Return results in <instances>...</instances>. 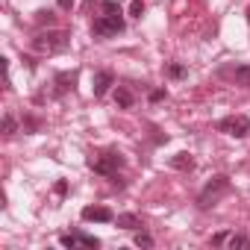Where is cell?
<instances>
[{
    "label": "cell",
    "mask_w": 250,
    "mask_h": 250,
    "mask_svg": "<svg viewBox=\"0 0 250 250\" xmlns=\"http://www.w3.org/2000/svg\"><path fill=\"white\" fill-rule=\"evenodd\" d=\"M168 77H171V80H183V77H186V65L171 62V65H168Z\"/></svg>",
    "instance_id": "obj_14"
},
{
    "label": "cell",
    "mask_w": 250,
    "mask_h": 250,
    "mask_svg": "<svg viewBox=\"0 0 250 250\" xmlns=\"http://www.w3.org/2000/svg\"><path fill=\"white\" fill-rule=\"evenodd\" d=\"M171 165H174L177 171H191V168H194V159H191V153H177V156L171 159Z\"/></svg>",
    "instance_id": "obj_9"
},
{
    "label": "cell",
    "mask_w": 250,
    "mask_h": 250,
    "mask_svg": "<svg viewBox=\"0 0 250 250\" xmlns=\"http://www.w3.org/2000/svg\"><path fill=\"white\" fill-rule=\"evenodd\" d=\"M130 15L133 18H142L145 15V0H133V3H130Z\"/></svg>",
    "instance_id": "obj_16"
},
{
    "label": "cell",
    "mask_w": 250,
    "mask_h": 250,
    "mask_svg": "<svg viewBox=\"0 0 250 250\" xmlns=\"http://www.w3.org/2000/svg\"><path fill=\"white\" fill-rule=\"evenodd\" d=\"M77 241H80L83 247H100V241H97V238H91V235H83V232L77 235Z\"/></svg>",
    "instance_id": "obj_17"
},
{
    "label": "cell",
    "mask_w": 250,
    "mask_h": 250,
    "mask_svg": "<svg viewBox=\"0 0 250 250\" xmlns=\"http://www.w3.org/2000/svg\"><path fill=\"white\" fill-rule=\"evenodd\" d=\"M100 9H103V15H121V6L115 3V0H103Z\"/></svg>",
    "instance_id": "obj_15"
},
{
    "label": "cell",
    "mask_w": 250,
    "mask_h": 250,
    "mask_svg": "<svg viewBox=\"0 0 250 250\" xmlns=\"http://www.w3.org/2000/svg\"><path fill=\"white\" fill-rule=\"evenodd\" d=\"M232 77H235V83H238V85H244V88H250V65H238Z\"/></svg>",
    "instance_id": "obj_12"
},
{
    "label": "cell",
    "mask_w": 250,
    "mask_h": 250,
    "mask_svg": "<svg viewBox=\"0 0 250 250\" xmlns=\"http://www.w3.org/2000/svg\"><path fill=\"white\" fill-rule=\"evenodd\" d=\"M115 224H118L121 229H139V227H142V221H139L136 215H130V212H127V215H118Z\"/></svg>",
    "instance_id": "obj_11"
},
{
    "label": "cell",
    "mask_w": 250,
    "mask_h": 250,
    "mask_svg": "<svg viewBox=\"0 0 250 250\" xmlns=\"http://www.w3.org/2000/svg\"><path fill=\"white\" fill-rule=\"evenodd\" d=\"M3 133H6V136H15V118H12V115L3 118Z\"/></svg>",
    "instance_id": "obj_19"
},
{
    "label": "cell",
    "mask_w": 250,
    "mask_h": 250,
    "mask_svg": "<svg viewBox=\"0 0 250 250\" xmlns=\"http://www.w3.org/2000/svg\"><path fill=\"white\" fill-rule=\"evenodd\" d=\"M59 241H62V247H77V244H80V241H77V235H62Z\"/></svg>",
    "instance_id": "obj_21"
},
{
    "label": "cell",
    "mask_w": 250,
    "mask_h": 250,
    "mask_svg": "<svg viewBox=\"0 0 250 250\" xmlns=\"http://www.w3.org/2000/svg\"><path fill=\"white\" fill-rule=\"evenodd\" d=\"M227 238H229V232H218V235H212V244L221 247V244H227Z\"/></svg>",
    "instance_id": "obj_20"
},
{
    "label": "cell",
    "mask_w": 250,
    "mask_h": 250,
    "mask_svg": "<svg viewBox=\"0 0 250 250\" xmlns=\"http://www.w3.org/2000/svg\"><path fill=\"white\" fill-rule=\"evenodd\" d=\"M83 221H97V224H109L115 221V215L106 209V206H85L83 209Z\"/></svg>",
    "instance_id": "obj_6"
},
{
    "label": "cell",
    "mask_w": 250,
    "mask_h": 250,
    "mask_svg": "<svg viewBox=\"0 0 250 250\" xmlns=\"http://www.w3.org/2000/svg\"><path fill=\"white\" fill-rule=\"evenodd\" d=\"M68 44H71V33H65V30H47V33H39L33 39V47L39 53H59Z\"/></svg>",
    "instance_id": "obj_1"
},
{
    "label": "cell",
    "mask_w": 250,
    "mask_h": 250,
    "mask_svg": "<svg viewBox=\"0 0 250 250\" xmlns=\"http://www.w3.org/2000/svg\"><path fill=\"white\" fill-rule=\"evenodd\" d=\"M247 15H250V9H247Z\"/></svg>",
    "instance_id": "obj_25"
},
{
    "label": "cell",
    "mask_w": 250,
    "mask_h": 250,
    "mask_svg": "<svg viewBox=\"0 0 250 250\" xmlns=\"http://www.w3.org/2000/svg\"><path fill=\"white\" fill-rule=\"evenodd\" d=\"M59 3V9H65V12H71V6H74V0H56Z\"/></svg>",
    "instance_id": "obj_23"
},
{
    "label": "cell",
    "mask_w": 250,
    "mask_h": 250,
    "mask_svg": "<svg viewBox=\"0 0 250 250\" xmlns=\"http://www.w3.org/2000/svg\"><path fill=\"white\" fill-rule=\"evenodd\" d=\"M109 85H115V77H112V71H100L97 77H94V97H103L106 91H109Z\"/></svg>",
    "instance_id": "obj_7"
},
{
    "label": "cell",
    "mask_w": 250,
    "mask_h": 250,
    "mask_svg": "<svg viewBox=\"0 0 250 250\" xmlns=\"http://www.w3.org/2000/svg\"><path fill=\"white\" fill-rule=\"evenodd\" d=\"M224 194H229V177H224V174H218V177H212L209 183H206V188L200 191V197H197V206L200 209H209V206H215Z\"/></svg>",
    "instance_id": "obj_2"
},
{
    "label": "cell",
    "mask_w": 250,
    "mask_h": 250,
    "mask_svg": "<svg viewBox=\"0 0 250 250\" xmlns=\"http://www.w3.org/2000/svg\"><path fill=\"white\" fill-rule=\"evenodd\" d=\"M133 100H136V97H133V91H130V88H124V85H121V88H115V103H118L121 109H130V106H133Z\"/></svg>",
    "instance_id": "obj_8"
},
{
    "label": "cell",
    "mask_w": 250,
    "mask_h": 250,
    "mask_svg": "<svg viewBox=\"0 0 250 250\" xmlns=\"http://www.w3.org/2000/svg\"><path fill=\"white\" fill-rule=\"evenodd\" d=\"M53 21H56V15H53L50 9H39V12H36V24H39V27H44V24L53 27Z\"/></svg>",
    "instance_id": "obj_13"
},
{
    "label": "cell",
    "mask_w": 250,
    "mask_h": 250,
    "mask_svg": "<svg viewBox=\"0 0 250 250\" xmlns=\"http://www.w3.org/2000/svg\"><path fill=\"white\" fill-rule=\"evenodd\" d=\"M227 247H229V250H247V247H250V235H235V232H229Z\"/></svg>",
    "instance_id": "obj_10"
},
{
    "label": "cell",
    "mask_w": 250,
    "mask_h": 250,
    "mask_svg": "<svg viewBox=\"0 0 250 250\" xmlns=\"http://www.w3.org/2000/svg\"><path fill=\"white\" fill-rule=\"evenodd\" d=\"M88 165H91V171H97V174H103V177H115L118 168L124 165V159H121L118 153H100V156H91Z\"/></svg>",
    "instance_id": "obj_4"
},
{
    "label": "cell",
    "mask_w": 250,
    "mask_h": 250,
    "mask_svg": "<svg viewBox=\"0 0 250 250\" xmlns=\"http://www.w3.org/2000/svg\"><path fill=\"white\" fill-rule=\"evenodd\" d=\"M65 191H68V183H65V180H59V183H56V194H65Z\"/></svg>",
    "instance_id": "obj_24"
},
{
    "label": "cell",
    "mask_w": 250,
    "mask_h": 250,
    "mask_svg": "<svg viewBox=\"0 0 250 250\" xmlns=\"http://www.w3.org/2000/svg\"><path fill=\"white\" fill-rule=\"evenodd\" d=\"M218 130L227 133V136H232V139H244V136L250 133V118H244V115H229V118H224V121L218 124Z\"/></svg>",
    "instance_id": "obj_5"
},
{
    "label": "cell",
    "mask_w": 250,
    "mask_h": 250,
    "mask_svg": "<svg viewBox=\"0 0 250 250\" xmlns=\"http://www.w3.org/2000/svg\"><path fill=\"white\" fill-rule=\"evenodd\" d=\"M159 100H165V88H156V91H150V103H159Z\"/></svg>",
    "instance_id": "obj_22"
},
{
    "label": "cell",
    "mask_w": 250,
    "mask_h": 250,
    "mask_svg": "<svg viewBox=\"0 0 250 250\" xmlns=\"http://www.w3.org/2000/svg\"><path fill=\"white\" fill-rule=\"evenodd\" d=\"M118 33H124V12L121 15H100L91 24L94 39H109V36H118Z\"/></svg>",
    "instance_id": "obj_3"
},
{
    "label": "cell",
    "mask_w": 250,
    "mask_h": 250,
    "mask_svg": "<svg viewBox=\"0 0 250 250\" xmlns=\"http://www.w3.org/2000/svg\"><path fill=\"white\" fill-rule=\"evenodd\" d=\"M136 244H139V247H153V235L139 232V235H136Z\"/></svg>",
    "instance_id": "obj_18"
}]
</instances>
